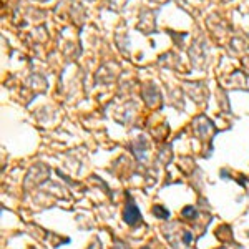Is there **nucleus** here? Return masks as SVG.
<instances>
[{"label":"nucleus","instance_id":"f257e3e1","mask_svg":"<svg viewBox=\"0 0 249 249\" xmlns=\"http://www.w3.org/2000/svg\"><path fill=\"white\" fill-rule=\"evenodd\" d=\"M139 218H141V214H139V209L136 208V204L128 203L126 208H125V213H123V219L130 226H133V224H136L139 221Z\"/></svg>","mask_w":249,"mask_h":249},{"label":"nucleus","instance_id":"f03ea898","mask_svg":"<svg viewBox=\"0 0 249 249\" xmlns=\"http://www.w3.org/2000/svg\"><path fill=\"white\" fill-rule=\"evenodd\" d=\"M153 214L156 216V218H160V219H168L169 211L166 209V208H163V206H160V204H156V206H153Z\"/></svg>","mask_w":249,"mask_h":249},{"label":"nucleus","instance_id":"7ed1b4c3","mask_svg":"<svg viewBox=\"0 0 249 249\" xmlns=\"http://www.w3.org/2000/svg\"><path fill=\"white\" fill-rule=\"evenodd\" d=\"M183 214H184V216H191V218H193V216L196 214V211H194L193 206H188V208H184V209H183Z\"/></svg>","mask_w":249,"mask_h":249},{"label":"nucleus","instance_id":"20e7f679","mask_svg":"<svg viewBox=\"0 0 249 249\" xmlns=\"http://www.w3.org/2000/svg\"><path fill=\"white\" fill-rule=\"evenodd\" d=\"M189 239H191V234H189V232H186V234H184V241H186V242H189Z\"/></svg>","mask_w":249,"mask_h":249}]
</instances>
